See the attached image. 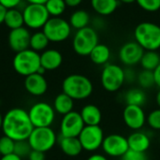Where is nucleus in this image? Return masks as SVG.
Segmentation results:
<instances>
[{"mask_svg":"<svg viewBox=\"0 0 160 160\" xmlns=\"http://www.w3.org/2000/svg\"><path fill=\"white\" fill-rule=\"evenodd\" d=\"M33 129L28 112L22 108H13L3 117V133L15 142L28 140Z\"/></svg>","mask_w":160,"mask_h":160,"instance_id":"obj_1","label":"nucleus"},{"mask_svg":"<svg viewBox=\"0 0 160 160\" xmlns=\"http://www.w3.org/2000/svg\"><path fill=\"white\" fill-rule=\"evenodd\" d=\"M62 90L73 100H83L92 95L94 86L88 77L82 74H70L64 79Z\"/></svg>","mask_w":160,"mask_h":160,"instance_id":"obj_2","label":"nucleus"},{"mask_svg":"<svg viewBox=\"0 0 160 160\" xmlns=\"http://www.w3.org/2000/svg\"><path fill=\"white\" fill-rule=\"evenodd\" d=\"M134 38L144 51H158L160 48L159 25L151 22L139 23L134 30Z\"/></svg>","mask_w":160,"mask_h":160,"instance_id":"obj_3","label":"nucleus"},{"mask_svg":"<svg viewBox=\"0 0 160 160\" xmlns=\"http://www.w3.org/2000/svg\"><path fill=\"white\" fill-rule=\"evenodd\" d=\"M12 65L14 70L18 74L27 77L31 74L37 73L38 68L41 67L40 54L30 48L20 52H16Z\"/></svg>","mask_w":160,"mask_h":160,"instance_id":"obj_4","label":"nucleus"},{"mask_svg":"<svg viewBox=\"0 0 160 160\" xmlns=\"http://www.w3.org/2000/svg\"><path fill=\"white\" fill-rule=\"evenodd\" d=\"M98 44V35L97 31L90 26L77 30L72 41L74 52L81 56H89Z\"/></svg>","mask_w":160,"mask_h":160,"instance_id":"obj_5","label":"nucleus"},{"mask_svg":"<svg viewBox=\"0 0 160 160\" xmlns=\"http://www.w3.org/2000/svg\"><path fill=\"white\" fill-rule=\"evenodd\" d=\"M100 82L107 92H117L126 82L124 68L115 64L105 65L101 71Z\"/></svg>","mask_w":160,"mask_h":160,"instance_id":"obj_6","label":"nucleus"},{"mask_svg":"<svg viewBox=\"0 0 160 160\" xmlns=\"http://www.w3.org/2000/svg\"><path fill=\"white\" fill-rule=\"evenodd\" d=\"M28 142L33 150L46 153L55 145L57 137L51 127L34 128L28 138Z\"/></svg>","mask_w":160,"mask_h":160,"instance_id":"obj_7","label":"nucleus"},{"mask_svg":"<svg viewBox=\"0 0 160 160\" xmlns=\"http://www.w3.org/2000/svg\"><path fill=\"white\" fill-rule=\"evenodd\" d=\"M42 31L50 41L62 42L69 38L71 26L68 22L61 17H50Z\"/></svg>","mask_w":160,"mask_h":160,"instance_id":"obj_8","label":"nucleus"},{"mask_svg":"<svg viewBox=\"0 0 160 160\" xmlns=\"http://www.w3.org/2000/svg\"><path fill=\"white\" fill-rule=\"evenodd\" d=\"M24 24L30 29L43 28L50 14L44 4H28L22 10Z\"/></svg>","mask_w":160,"mask_h":160,"instance_id":"obj_9","label":"nucleus"},{"mask_svg":"<svg viewBox=\"0 0 160 160\" xmlns=\"http://www.w3.org/2000/svg\"><path fill=\"white\" fill-rule=\"evenodd\" d=\"M30 120L34 128H49L55 119L53 107L46 102L34 104L28 112Z\"/></svg>","mask_w":160,"mask_h":160,"instance_id":"obj_10","label":"nucleus"},{"mask_svg":"<svg viewBox=\"0 0 160 160\" xmlns=\"http://www.w3.org/2000/svg\"><path fill=\"white\" fill-rule=\"evenodd\" d=\"M78 138L83 150L95 152L101 148L105 136L100 126H84Z\"/></svg>","mask_w":160,"mask_h":160,"instance_id":"obj_11","label":"nucleus"},{"mask_svg":"<svg viewBox=\"0 0 160 160\" xmlns=\"http://www.w3.org/2000/svg\"><path fill=\"white\" fill-rule=\"evenodd\" d=\"M83 120L78 112H70L63 116L60 124V136L77 138L84 128Z\"/></svg>","mask_w":160,"mask_h":160,"instance_id":"obj_12","label":"nucleus"},{"mask_svg":"<svg viewBox=\"0 0 160 160\" xmlns=\"http://www.w3.org/2000/svg\"><path fill=\"white\" fill-rule=\"evenodd\" d=\"M101 148L106 156L122 158L129 149L128 138L120 134H110L104 138Z\"/></svg>","mask_w":160,"mask_h":160,"instance_id":"obj_13","label":"nucleus"},{"mask_svg":"<svg viewBox=\"0 0 160 160\" xmlns=\"http://www.w3.org/2000/svg\"><path fill=\"white\" fill-rule=\"evenodd\" d=\"M146 114L142 107L126 105L123 111V120L126 126L134 130H141L146 123Z\"/></svg>","mask_w":160,"mask_h":160,"instance_id":"obj_14","label":"nucleus"},{"mask_svg":"<svg viewBox=\"0 0 160 160\" xmlns=\"http://www.w3.org/2000/svg\"><path fill=\"white\" fill-rule=\"evenodd\" d=\"M144 50L136 42L128 41L124 43L119 50V59L127 67H133L141 62Z\"/></svg>","mask_w":160,"mask_h":160,"instance_id":"obj_15","label":"nucleus"},{"mask_svg":"<svg viewBox=\"0 0 160 160\" xmlns=\"http://www.w3.org/2000/svg\"><path fill=\"white\" fill-rule=\"evenodd\" d=\"M30 38L31 34L27 28L22 26L12 29L8 34V45L13 52H20L30 48Z\"/></svg>","mask_w":160,"mask_h":160,"instance_id":"obj_16","label":"nucleus"},{"mask_svg":"<svg viewBox=\"0 0 160 160\" xmlns=\"http://www.w3.org/2000/svg\"><path fill=\"white\" fill-rule=\"evenodd\" d=\"M24 88L30 95L39 97L46 93L48 89V82L44 75L34 73L25 77Z\"/></svg>","mask_w":160,"mask_h":160,"instance_id":"obj_17","label":"nucleus"},{"mask_svg":"<svg viewBox=\"0 0 160 160\" xmlns=\"http://www.w3.org/2000/svg\"><path fill=\"white\" fill-rule=\"evenodd\" d=\"M128 142L129 149L137 152L146 153L151 145V139L147 133L137 130L132 132L128 137Z\"/></svg>","mask_w":160,"mask_h":160,"instance_id":"obj_18","label":"nucleus"},{"mask_svg":"<svg viewBox=\"0 0 160 160\" xmlns=\"http://www.w3.org/2000/svg\"><path fill=\"white\" fill-rule=\"evenodd\" d=\"M62 62L63 56L55 49L45 50L40 54V66L45 70H54L62 65Z\"/></svg>","mask_w":160,"mask_h":160,"instance_id":"obj_19","label":"nucleus"},{"mask_svg":"<svg viewBox=\"0 0 160 160\" xmlns=\"http://www.w3.org/2000/svg\"><path fill=\"white\" fill-rule=\"evenodd\" d=\"M80 113L85 126H99L102 121V112L94 104L83 106Z\"/></svg>","mask_w":160,"mask_h":160,"instance_id":"obj_20","label":"nucleus"},{"mask_svg":"<svg viewBox=\"0 0 160 160\" xmlns=\"http://www.w3.org/2000/svg\"><path fill=\"white\" fill-rule=\"evenodd\" d=\"M59 146L62 152L68 157L74 158L79 156L82 149V146L80 142L79 138H68V137H62L60 136L59 139Z\"/></svg>","mask_w":160,"mask_h":160,"instance_id":"obj_21","label":"nucleus"},{"mask_svg":"<svg viewBox=\"0 0 160 160\" xmlns=\"http://www.w3.org/2000/svg\"><path fill=\"white\" fill-rule=\"evenodd\" d=\"M91 61L98 66H105L111 58L110 48L102 43H98L89 54Z\"/></svg>","mask_w":160,"mask_h":160,"instance_id":"obj_22","label":"nucleus"},{"mask_svg":"<svg viewBox=\"0 0 160 160\" xmlns=\"http://www.w3.org/2000/svg\"><path fill=\"white\" fill-rule=\"evenodd\" d=\"M118 0H91L93 9L101 16L112 14L118 8Z\"/></svg>","mask_w":160,"mask_h":160,"instance_id":"obj_23","label":"nucleus"},{"mask_svg":"<svg viewBox=\"0 0 160 160\" xmlns=\"http://www.w3.org/2000/svg\"><path fill=\"white\" fill-rule=\"evenodd\" d=\"M74 100L65 93H61L56 96L53 101V109L59 114L63 116L73 111Z\"/></svg>","mask_w":160,"mask_h":160,"instance_id":"obj_24","label":"nucleus"},{"mask_svg":"<svg viewBox=\"0 0 160 160\" xmlns=\"http://www.w3.org/2000/svg\"><path fill=\"white\" fill-rule=\"evenodd\" d=\"M125 102L127 105L143 107L147 101V96L142 88H131L125 94Z\"/></svg>","mask_w":160,"mask_h":160,"instance_id":"obj_25","label":"nucleus"},{"mask_svg":"<svg viewBox=\"0 0 160 160\" xmlns=\"http://www.w3.org/2000/svg\"><path fill=\"white\" fill-rule=\"evenodd\" d=\"M4 23L8 27L10 30L20 28L23 26L24 22H23V15L22 11L19 10L17 8H10L7 10Z\"/></svg>","mask_w":160,"mask_h":160,"instance_id":"obj_26","label":"nucleus"},{"mask_svg":"<svg viewBox=\"0 0 160 160\" xmlns=\"http://www.w3.org/2000/svg\"><path fill=\"white\" fill-rule=\"evenodd\" d=\"M69 24L71 27L79 30L88 26L90 22V15L83 9H78L74 11L69 18Z\"/></svg>","mask_w":160,"mask_h":160,"instance_id":"obj_27","label":"nucleus"},{"mask_svg":"<svg viewBox=\"0 0 160 160\" xmlns=\"http://www.w3.org/2000/svg\"><path fill=\"white\" fill-rule=\"evenodd\" d=\"M140 64L143 69L154 71L160 64L159 53L157 51H145Z\"/></svg>","mask_w":160,"mask_h":160,"instance_id":"obj_28","label":"nucleus"},{"mask_svg":"<svg viewBox=\"0 0 160 160\" xmlns=\"http://www.w3.org/2000/svg\"><path fill=\"white\" fill-rule=\"evenodd\" d=\"M50 40L43 33V31H38L31 35L30 38V49L36 52L45 51L49 45Z\"/></svg>","mask_w":160,"mask_h":160,"instance_id":"obj_29","label":"nucleus"},{"mask_svg":"<svg viewBox=\"0 0 160 160\" xmlns=\"http://www.w3.org/2000/svg\"><path fill=\"white\" fill-rule=\"evenodd\" d=\"M44 5L52 17H60L67 8L65 0H48Z\"/></svg>","mask_w":160,"mask_h":160,"instance_id":"obj_30","label":"nucleus"},{"mask_svg":"<svg viewBox=\"0 0 160 160\" xmlns=\"http://www.w3.org/2000/svg\"><path fill=\"white\" fill-rule=\"evenodd\" d=\"M137 82L142 89H150L156 85L154 72L151 70L142 69L137 75Z\"/></svg>","mask_w":160,"mask_h":160,"instance_id":"obj_31","label":"nucleus"},{"mask_svg":"<svg viewBox=\"0 0 160 160\" xmlns=\"http://www.w3.org/2000/svg\"><path fill=\"white\" fill-rule=\"evenodd\" d=\"M32 147L28 142V140H22V141H16L15 146H14V153L16 156L22 158H28L29 154L32 151Z\"/></svg>","mask_w":160,"mask_h":160,"instance_id":"obj_32","label":"nucleus"},{"mask_svg":"<svg viewBox=\"0 0 160 160\" xmlns=\"http://www.w3.org/2000/svg\"><path fill=\"white\" fill-rule=\"evenodd\" d=\"M15 141L11 138L4 135L0 138V154L2 156H7L14 153Z\"/></svg>","mask_w":160,"mask_h":160,"instance_id":"obj_33","label":"nucleus"},{"mask_svg":"<svg viewBox=\"0 0 160 160\" xmlns=\"http://www.w3.org/2000/svg\"><path fill=\"white\" fill-rule=\"evenodd\" d=\"M139 7L147 12H156L160 9V0H136Z\"/></svg>","mask_w":160,"mask_h":160,"instance_id":"obj_34","label":"nucleus"},{"mask_svg":"<svg viewBox=\"0 0 160 160\" xmlns=\"http://www.w3.org/2000/svg\"><path fill=\"white\" fill-rule=\"evenodd\" d=\"M146 123L154 130H160V109L152 111L146 117Z\"/></svg>","mask_w":160,"mask_h":160,"instance_id":"obj_35","label":"nucleus"},{"mask_svg":"<svg viewBox=\"0 0 160 160\" xmlns=\"http://www.w3.org/2000/svg\"><path fill=\"white\" fill-rule=\"evenodd\" d=\"M120 158L121 160H148V157L146 153L137 152V151L128 149V152Z\"/></svg>","mask_w":160,"mask_h":160,"instance_id":"obj_36","label":"nucleus"},{"mask_svg":"<svg viewBox=\"0 0 160 160\" xmlns=\"http://www.w3.org/2000/svg\"><path fill=\"white\" fill-rule=\"evenodd\" d=\"M21 2L22 0H0V4L7 9L16 8L21 4Z\"/></svg>","mask_w":160,"mask_h":160,"instance_id":"obj_37","label":"nucleus"},{"mask_svg":"<svg viewBox=\"0 0 160 160\" xmlns=\"http://www.w3.org/2000/svg\"><path fill=\"white\" fill-rule=\"evenodd\" d=\"M125 70V81L128 82H133L135 80H137V75L135 73V71L128 67V68L124 69Z\"/></svg>","mask_w":160,"mask_h":160,"instance_id":"obj_38","label":"nucleus"},{"mask_svg":"<svg viewBox=\"0 0 160 160\" xmlns=\"http://www.w3.org/2000/svg\"><path fill=\"white\" fill-rule=\"evenodd\" d=\"M28 160H45V153L37 150H32L28 156Z\"/></svg>","mask_w":160,"mask_h":160,"instance_id":"obj_39","label":"nucleus"},{"mask_svg":"<svg viewBox=\"0 0 160 160\" xmlns=\"http://www.w3.org/2000/svg\"><path fill=\"white\" fill-rule=\"evenodd\" d=\"M153 72H154V78H155L156 86H158L160 89V64L157 67V68Z\"/></svg>","mask_w":160,"mask_h":160,"instance_id":"obj_40","label":"nucleus"},{"mask_svg":"<svg viewBox=\"0 0 160 160\" xmlns=\"http://www.w3.org/2000/svg\"><path fill=\"white\" fill-rule=\"evenodd\" d=\"M65 2H66L67 7L75 8V7H78L82 2V0H65Z\"/></svg>","mask_w":160,"mask_h":160,"instance_id":"obj_41","label":"nucleus"},{"mask_svg":"<svg viewBox=\"0 0 160 160\" xmlns=\"http://www.w3.org/2000/svg\"><path fill=\"white\" fill-rule=\"evenodd\" d=\"M86 160H109L104 155L101 154H93Z\"/></svg>","mask_w":160,"mask_h":160,"instance_id":"obj_42","label":"nucleus"},{"mask_svg":"<svg viewBox=\"0 0 160 160\" xmlns=\"http://www.w3.org/2000/svg\"><path fill=\"white\" fill-rule=\"evenodd\" d=\"M0 160H22V158L18 156H16L15 154H10V155H7V156H2L0 158Z\"/></svg>","mask_w":160,"mask_h":160,"instance_id":"obj_43","label":"nucleus"},{"mask_svg":"<svg viewBox=\"0 0 160 160\" xmlns=\"http://www.w3.org/2000/svg\"><path fill=\"white\" fill-rule=\"evenodd\" d=\"M7 10L8 9L0 4V24L4 23V20H5V16H6Z\"/></svg>","mask_w":160,"mask_h":160,"instance_id":"obj_44","label":"nucleus"},{"mask_svg":"<svg viewBox=\"0 0 160 160\" xmlns=\"http://www.w3.org/2000/svg\"><path fill=\"white\" fill-rule=\"evenodd\" d=\"M28 4H45L48 0H25Z\"/></svg>","mask_w":160,"mask_h":160,"instance_id":"obj_45","label":"nucleus"},{"mask_svg":"<svg viewBox=\"0 0 160 160\" xmlns=\"http://www.w3.org/2000/svg\"><path fill=\"white\" fill-rule=\"evenodd\" d=\"M156 102H157V105L158 106V108L160 109V89L158 91V93H157V96H156Z\"/></svg>","mask_w":160,"mask_h":160,"instance_id":"obj_46","label":"nucleus"},{"mask_svg":"<svg viewBox=\"0 0 160 160\" xmlns=\"http://www.w3.org/2000/svg\"><path fill=\"white\" fill-rule=\"evenodd\" d=\"M118 1L121 3H124V4H132V3L136 2V0H118Z\"/></svg>","mask_w":160,"mask_h":160,"instance_id":"obj_47","label":"nucleus"},{"mask_svg":"<svg viewBox=\"0 0 160 160\" xmlns=\"http://www.w3.org/2000/svg\"><path fill=\"white\" fill-rule=\"evenodd\" d=\"M3 115L1 114V112H0V129H2V125H3Z\"/></svg>","mask_w":160,"mask_h":160,"instance_id":"obj_48","label":"nucleus"},{"mask_svg":"<svg viewBox=\"0 0 160 160\" xmlns=\"http://www.w3.org/2000/svg\"><path fill=\"white\" fill-rule=\"evenodd\" d=\"M0 158H1V154H0Z\"/></svg>","mask_w":160,"mask_h":160,"instance_id":"obj_49","label":"nucleus"},{"mask_svg":"<svg viewBox=\"0 0 160 160\" xmlns=\"http://www.w3.org/2000/svg\"><path fill=\"white\" fill-rule=\"evenodd\" d=\"M159 27H160V24H159Z\"/></svg>","mask_w":160,"mask_h":160,"instance_id":"obj_50","label":"nucleus"}]
</instances>
